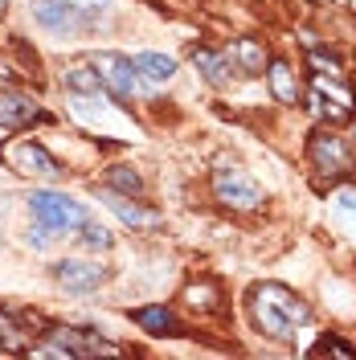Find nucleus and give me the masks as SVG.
Wrapping results in <instances>:
<instances>
[{
  "label": "nucleus",
  "instance_id": "obj_21",
  "mask_svg": "<svg viewBox=\"0 0 356 360\" xmlns=\"http://www.w3.org/2000/svg\"><path fill=\"white\" fill-rule=\"evenodd\" d=\"M82 242H87L90 250H111V246H115V238L103 229V225H94V221L82 225Z\"/></svg>",
  "mask_w": 356,
  "mask_h": 360
},
{
  "label": "nucleus",
  "instance_id": "obj_24",
  "mask_svg": "<svg viewBox=\"0 0 356 360\" xmlns=\"http://www.w3.org/2000/svg\"><path fill=\"white\" fill-rule=\"evenodd\" d=\"M74 4H87V8H98V4H107V0H74Z\"/></svg>",
  "mask_w": 356,
  "mask_h": 360
},
{
  "label": "nucleus",
  "instance_id": "obj_20",
  "mask_svg": "<svg viewBox=\"0 0 356 360\" xmlns=\"http://www.w3.org/2000/svg\"><path fill=\"white\" fill-rule=\"evenodd\" d=\"M307 356H344V360H356V344H348V340H340V336H319L307 348Z\"/></svg>",
  "mask_w": 356,
  "mask_h": 360
},
{
  "label": "nucleus",
  "instance_id": "obj_5",
  "mask_svg": "<svg viewBox=\"0 0 356 360\" xmlns=\"http://www.w3.org/2000/svg\"><path fill=\"white\" fill-rule=\"evenodd\" d=\"M98 352L115 356L119 344L103 340L98 332H90V328H58L49 344L33 348V356H58V360H82V356H98Z\"/></svg>",
  "mask_w": 356,
  "mask_h": 360
},
{
  "label": "nucleus",
  "instance_id": "obj_10",
  "mask_svg": "<svg viewBox=\"0 0 356 360\" xmlns=\"http://www.w3.org/2000/svg\"><path fill=\"white\" fill-rule=\"evenodd\" d=\"M53 278L74 295H90L111 278V270L90 262V258H62V262H53Z\"/></svg>",
  "mask_w": 356,
  "mask_h": 360
},
{
  "label": "nucleus",
  "instance_id": "obj_14",
  "mask_svg": "<svg viewBox=\"0 0 356 360\" xmlns=\"http://www.w3.org/2000/svg\"><path fill=\"white\" fill-rule=\"evenodd\" d=\"M132 319L148 332V336H184V328H180V319L164 303H152V307H135Z\"/></svg>",
  "mask_w": 356,
  "mask_h": 360
},
{
  "label": "nucleus",
  "instance_id": "obj_1",
  "mask_svg": "<svg viewBox=\"0 0 356 360\" xmlns=\"http://www.w3.org/2000/svg\"><path fill=\"white\" fill-rule=\"evenodd\" d=\"M250 319H254V328L262 336L291 344L299 328L312 323V303L299 291L283 287V283H258L250 291Z\"/></svg>",
  "mask_w": 356,
  "mask_h": 360
},
{
  "label": "nucleus",
  "instance_id": "obj_18",
  "mask_svg": "<svg viewBox=\"0 0 356 360\" xmlns=\"http://www.w3.org/2000/svg\"><path fill=\"white\" fill-rule=\"evenodd\" d=\"M229 58H234V66L242 70V74H250V78H258L262 66H267V49H262V41H254V37H238V41L229 45Z\"/></svg>",
  "mask_w": 356,
  "mask_h": 360
},
{
  "label": "nucleus",
  "instance_id": "obj_22",
  "mask_svg": "<svg viewBox=\"0 0 356 360\" xmlns=\"http://www.w3.org/2000/svg\"><path fill=\"white\" fill-rule=\"evenodd\" d=\"M0 348H4V352H13V348H17V323H13L4 311H0Z\"/></svg>",
  "mask_w": 356,
  "mask_h": 360
},
{
  "label": "nucleus",
  "instance_id": "obj_25",
  "mask_svg": "<svg viewBox=\"0 0 356 360\" xmlns=\"http://www.w3.org/2000/svg\"><path fill=\"white\" fill-rule=\"evenodd\" d=\"M4 8H8V0H0V13H4Z\"/></svg>",
  "mask_w": 356,
  "mask_h": 360
},
{
  "label": "nucleus",
  "instance_id": "obj_9",
  "mask_svg": "<svg viewBox=\"0 0 356 360\" xmlns=\"http://www.w3.org/2000/svg\"><path fill=\"white\" fill-rule=\"evenodd\" d=\"M0 160L13 168V172H25V176H45V180H58L62 176V164L45 152L37 139H13L0 148Z\"/></svg>",
  "mask_w": 356,
  "mask_h": 360
},
{
  "label": "nucleus",
  "instance_id": "obj_8",
  "mask_svg": "<svg viewBox=\"0 0 356 360\" xmlns=\"http://www.w3.org/2000/svg\"><path fill=\"white\" fill-rule=\"evenodd\" d=\"M213 197L222 205H229V209H258V205L267 201L262 184L250 176L246 168H238V164H222L213 172Z\"/></svg>",
  "mask_w": 356,
  "mask_h": 360
},
{
  "label": "nucleus",
  "instance_id": "obj_6",
  "mask_svg": "<svg viewBox=\"0 0 356 360\" xmlns=\"http://www.w3.org/2000/svg\"><path fill=\"white\" fill-rule=\"evenodd\" d=\"M29 13H33V21L42 25L45 33H53V37H78V33H87L90 21H94L87 4H74V0H33Z\"/></svg>",
  "mask_w": 356,
  "mask_h": 360
},
{
  "label": "nucleus",
  "instance_id": "obj_11",
  "mask_svg": "<svg viewBox=\"0 0 356 360\" xmlns=\"http://www.w3.org/2000/svg\"><path fill=\"white\" fill-rule=\"evenodd\" d=\"M37 119H45V111L29 94H21L13 86H0V131H25Z\"/></svg>",
  "mask_w": 356,
  "mask_h": 360
},
{
  "label": "nucleus",
  "instance_id": "obj_2",
  "mask_svg": "<svg viewBox=\"0 0 356 360\" xmlns=\"http://www.w3.org/2000/svg\"><path fill=\"white\" fill-rule=\"evenodd\" d=\"M307 111L319 123H344L356 111V90L344 74H328V70H312V94H307Z\"/></svg>",
  "mask_w": 356,
  "mask_h": 360
},
{
  "label": "nucleus",
  "instance_id": "obj_23",
  "mask_svg": "<svg viewBox=\"0 0 356 360\" xmlns=\"http://www.w3.org/2000/svg\"><path fill=\"white\" fill-rule=\"evenodd\" d=\"M340 209H348V213H356V193H344V197H340Z\"/></svg>",
  "mask_w": 356,
  "mask_h": 360
},
{
  "label": "nucleus",
  "instance_id": "obj_3",
  "mask_svg": "<svg viewBox=\"0 0 356 360\" xmlns=\"http://www.w3.org/2000/svg\"><path fill=\"white\" fill-rule=\"evenodd\" d=\"M29 213L33 221L49 229V233H78L90 221V209L82 201H74L66 193H53V188H33L29 193Z\"/></svg>",
  "mask_w": 356,
  "mask_h": 360
},
{
  "label": "nucleus",
  "instance_id": "obj_13",
  "mask_svg": "<svg viewBox=\"0 0 356 360\" xmlns=\"http://www.w3.org/2000/svg\"><path fill=\"white\" fill-rule=\"evenodd\" d=\"M107 205H111L115 217H119L123 225H132V229H152V225H160V213H156V209H148V205L132 201L127 193H115V188H107Z\"/></svg>",
  "mask_w": 356,
  "mask_h": 360
},
{
  "label": "nucleus",
  "instance_id": "obj_12",
  "mask_svg": "<svg viewBox=\"0 0 356 360\" xmlns=\"http://www.w3.org/2000/svg\"><path fill=\"white\" fill-rule=\"evenodd\" d=\"M189 62L201 70V78L209 82V86H217V90H225L229 82H234V58H229V49L225 53H217V49H209V45H193L189 49Z\"/></svg>",
  "mask_w": 356,
  "mask_h": 360
},
{
  "label": "nucleus",
  "instance_id": "obj_4",
  "mask_svg": "<svg viewBox=\"0 0 356 360\" xmlns=\"http://www.w3.org/2000/svg\"><path fill=\"white\" fill-rule=\"evenodd\" d=\"M307 160L319 176H328V184L356 172V148L336 131H315L312 143H307Z\"/></svg>",
  "mask_w": 356,
  "mask_h": 360
},
{
  "label": "nucleus",
  "instance_id": "obj_7",
  "mask_svg": "<svg viewBox=\"0 0 356 360\" xmlns=\"http://www.w3.org/2000/svg\"><path fill=\"white\" fill-rule=\"evenodd\" d=\"M90 62H94V70H98V78H103L107 94H111L119 107H127V98L139 94V82H144V78H139V70H135V62L127 58V53L103 49V53H94Z\"/></svg>",
  "mask_w": 356,
  "mask_h": 360
},
{
  "label": "nucleus",
  "instance_id": "obj_15",
  "mask_svg": "<svg viewBox=\"0 0 356 360\" xmlns=\"http://www.w3.org/2000/svg\"><path fill=\"white\" fill-rule=\"evenodd\" d=\"M132 62H135L139 78H144L148 86H164V82H172V78H177V62H172L168 53H156V49H139Z\"/></svg>",
  "mask_w": 356,
  "mask_h": 360
},
{
  "label": "nucleus",
  "instance_id": "obj_26",
  "mask_svg": "<svg viewBox=\"0 0 356 360\" xmlns=\"http://www.w3.org/2000/svg\"><path fill=\"white\" fill-rule=\"evenodd\" d=\"M352 148H356V139H352Z\"/></svg>",
  "mask_w": 356,
  "mask_h": 360
},
{
  "label": "nucleus",
  "instance_id": "obj_16",
  "mask_svg": "<svg viewBox=\"0 0 356 360\" xmlns=\"http://www.w3.org/2000/svg\"><path fill=\"white\" fill-rule=\"evenodd\" d=\"M267 78H270V90H274L279 103H287V107H299V103H303V86H299V78H295L291 62H283V58L270 62Z\"/></svg>",
  "mask_w": 356,
  "mask_h": 360
},
{
  "label": "nucleus",
  "instance_id": "obj_19",
  "mask_svg": "<svg viewBox=\"0 0 356 360\" xmlns=\"http://www.w3.org/2000/svg\"><path fill=\"white\" fill-rule=\"evenodd\" d=\"M107 188H115V193H127V197H139V193H144V176H139L135 168H127V164H119V168H111V172H107Z\"/></svg>",
  "mask_w": 356,
  "mask_h": 360
},
{
  "label": "nucleus",
  "instance_id": "obj_17",
  "mask_svg": "<svg viewBox=\"0 0 356 360\" xmlns=\"http://www.w3.org/2000/svg\"><path fill=\"white\" fill-rule=\"evenodd\" d=\"M62 86L74 90V94H90V98H98V94H107V86H103V78H98V70H94V62H74V66L62 74ZM111 98V94H107Z\"/></svg>",
  "mask_w": 356,
  "mask_h": 360
}]
</instances>
